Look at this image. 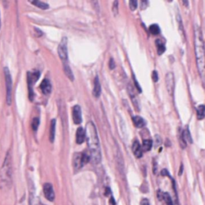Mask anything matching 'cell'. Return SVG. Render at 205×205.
I'll list each match as a JSON object with an SVG mask.
<instances>
[{
	"mask_svg": "<svg viewBox=\"0 0 205 205\" xmlns=\"http://www.w3.org/2000/svg\"><path fill=\"white\" fill-rule=\"evenodd\" d=\"M85 140V129L83 127H79L76 131V142L77 144H81Z\"/></svg>",
	"mask_w": 205,
	"mask_h": 205,
	"instance_id": "7c38bea8",
	"label": "cell"
},
{
	"mask_svg": "<svg viewBox=\"0 0 205 205\" xmlns=\"http://www.w3.org/2000/svg\"><path fill=\"white\" fill-rule=\"evenodd\" d=\"M182 171H183V166L181 165V166H180V170H179V175H181V173H182Z\"/></svg>",
	"mask_w": 205,
	"mask_h": 205,
	"instance_id": "ab89813d",
	"label": "cell"
},
{
	"mask_svg": "<svg viewBox=\"0 0 205 205\" xmlns=\"http://www.w3.org/2000/svg\"><path fill=\"white\" fill-rule=\"evenodd\" d=\"M30 205H43V204L40 202L38 198H35L34 195L32 194V196L30 197Z\"/></svg>",
	"mask_w": 205,
	"mask_h": 205,
	"instance_id": "f1b7e54d",
	"label": "cell"
},
{
	"mask_svg": "<svg viewBox=\"0 0 205 205\" xmlns=\"http://www.w3.org/2000/svg\"><path fill=\"white\" fill-rule=\"evenodd\" d=\"M63 71H64L65 75L68 77V78L71 80V81H73L74 80V76H73V73H72V70L71 68H70V66L68 64V62L66 63H63Z\"/></svg>",
	"mask_w": 205,
	"mask_h": 205,
	"instance_id": "2e32d148",
	"label": "cell"
},
{
	"mask_svg": "<svg viewBox=\"0 0 205 205\" xmlns=\"http://www.w3.org/2000/svg\"><path fill=\"white\" fill-rule=\"evenodd\" d=\"M152 140L151 139H145L143 140V143H142V148L144 151H149L151 148H152Z\"/></svg>",
	"mask_w": 205,
	"mask_h": 205,
	"instance_id": "7402d4cb",
	"label": "cell"
},
{
	"mask_svg": "<svg viewBox=\"0 0 205 205\" xmlns=\"http://www.w3.org/2000/svg\"><path fill=\"white\" fill-rule=\"evenodd\" d=\"M117 160H116V163H117V168L119 169V171L121 173H123V168H124V164H123V160H122V156H121V154H120V152H119V149L117 148Z\"/></svg>",
	"mask_w": 205,
	"mask_h": 205,
	"instance_id": "d6986e66",
	"label": "cell"
},
{
	"mask_svg": "<svg viewBox=\"0 0 205 205\" xmlns=\"http://www.w3.org/2000/svg\"><path fill=\"white\" fill-rule=\"evenodd\" d=\"M12 185V161L10 153L6 154L0 169V189L8 190Z\"/></svg>",
	"mask_w": 205,
	"mask_h": 205,
	"instance_id": "3957f363",
	"label": "cell"
},
{
	"mask_svg": "<svg viewBox=\"0 0 205 205\" xmlns=\"http://www.w3.org/2000/svg\"><path fill=\"white\" fill-rule=\"evenodd\" d=\"M113 14L114 15H117V13H118V1H114L113 2Z\"/></svg>",
	"mask_w": 205,
	"mask_h": 205,
	"instance_id": "1f68e13d",
	"label": "cell"
},
{
	"mask_svg": "<svg viewBox=\"0 0 205 205\" xmlns=\"http://www.w3.org/2000/svg\"><path fill=\"white\" fill-rule=\"evenodd\" d=\"M82 161H81V154L75 153L73 156V167H74V171H78L80 168L82 167Z\"/></svg>",
	"mask_w": 205,
	"mask_h": 205,
	"instance_id": "8fae6325",
	"label": "cell"
},
{
	"mask_svg": "<svg viewBox=\"0 0 205 205\" xmlns=\"http://www.w3.org/2000/svg\"><path fill=\"white\" fill-rule=\"evenodd\" d=\"M153 164H154V168H153V173L154 174H156V162L154 161L153 162Z\"/></svg>",
	"mask_w": 205,
	"mask_h": 205,
	"instance_id": "f35d334b",
	"label": "cell"
},
{
	"mask_svg": "<svg viewBox=\"0 0 205 205\" xmlns=\"http://www.w3.org/2000/svg\"><path fill=\"white\" fill-rule=\"evenodd\" d=\"M194 48H195V55L197 60V67L199 70L201 78L203 79L204 73V43L202 38V33L199 26H194Z\"/></svg>",
	"mask_w": 205,
	"mask_h": 205,
	"instance_id": "7a4b0ae2",
	"label": "cell"
},
{
	"mask_svg": "<svg viewBox=\"0 0 205 205\" xmlns=\"http://www.w3.org/2000/svg\"><path fill=\"white\" fill-rule=\"evenodd\" d=\"M149 31H150L151 34L157 35V34H159V33H160V28H159V26L157 24H152L149 27Z\"/></svg>",
	"mask_w": 205,
	"mask_h": 205,
	"instance_id": "d4e9b609",
	"label": "cell"
},
{
	"mask_svg": "<svg viewBox=\"0 0 205 205\" xmlns=\"http://www.w3.org/2000/svg\"><path fill=\"white\" fill-rule=\"evenodd\" d=\"M55 129H56V120L52 119L50 123V133H49V139L50 142H53L55 138Z\"/></svg>",
	"mask_w": 205,
	"mask_h": 205,
	"instance_id": "e0dca14e",
	"label": "cell"
},
{
	"mask_svg": "<svg viewBox=\"0 0 205 205\" xmlns=\"http://www.w3.org/2000/svg\"><path fill=\"white\" fill-rule=\"evenodd\" d=\"M38 126H39V118H36V117H35V118H33L32 123H31V127H32L33 131L37 130Z\"/></svg>",
	"mask_w": 205,
	"mask_h": 205,
	"instance_id": "83f0119b",
	"label": "cell"
},
{
	"mask_svg": "<svg viewBox=\"0 0 205 205\" xmlns=\"http://www.w3.org/2000/svg\"><path fill=\"white\" fill-rule=\"evenodd\" d=\"M152 79L154 82L158 81V74H157V71H153L152 72Z\"/></svg>",
	"mask_w": 205,
	"mask_h": 205,
	"instance_id": "836d02e7",
	"label": "cell"
},
{
	"mask_svg": "<svg viewBox=\"0 0 205 205\" xmlns=\"http://www.w3.org/2000/svg\"><path fill=\"white\" fill-rule=\"evenodd\" d=\"M31 3L33 5H35V6H37L38 8H40V9H43V10H45V9H48L49 8V5L47 4V3H45V2H42V1H39V0H34V1H31Z\"/></svg>",
	"mask_w": 205,
	"mask_h": 205,
	"instance_id": "ffe728a7",
	"label": "cell"
},
{
	"mask_svg": "<svg viewBox=\"0 0 205 205\" xmlns=\"http://www.w3.org/2000/svg\"><path fill=\"white\" fill-rule=\"evenodd\" d=\"M148 1H141L140 3V6H141V9H146V7L148 6Z\"/></svg>",
	"mask_w": 205,
	"mask_h": 205,
	"instance_id": "e575fe53",
	"label": "cell"
},
{
	"mask_svg": "<svg viewBox=\"0 0 205 205\" xmlns=\"http://www.w3.org/2000/svg\"><path fill=\"white\" fill-rule=\"evenodd\" d=\"M109 68L110 69H114V68H115V63H114V60L112 58L110 59V61H109Z\"/></svg>",
	"mask_w": 205,
	"mask_h": 205,
	"instance_id": "d590c367",
	"label": "cell"
},
{
	"mask_svg": "<svg viewBox=\"0 0 205 205\" xmlns=\"http://www.w3.org/2000/svg\"><path fill=\"white\" fill-rule=\"evenodd\" d=\"M129 6L131 10H135L137 8V1L136 0H130L129 1Z\"/></svg>",
	"mask_w": 205,
	"mask_h": 205,
	"instance_id": "4dcf8cb0",
	"label": "cell"
},
{
	"mask_svg": "<svg viewBox=\"0 0 205 205\" xmlns=\"http://www.w3.org/2000/svg\"><path fill=\"white\" fill-rule=\"evenodd\" d=\"M132 120H133L134 125H135L136 127H138V128H142V127H144L146 125L145 120L140 116H133Z\"/></svg>",
	"mask_w": 205,
	"mask_h": 205,
	"instance_id": "9a60e30c",
	"label": "cell"
},
{
	"mask_svg": "<svg viewBox=\"0 0 205 205\" xmlns=\"http://www.w3.org/2000/svg\"><path fill=\"white\" fill-rule=\"evenodd\" d=\"M4 76H5V86H6V102L8 105L12 101V77L10 74L8 67H4Z\"/></svg>",
	"mask_w": 205,
	"mask_h": 205,
	"instance_id": "5b68a950",
	"label": "cell"
},
{
	"mask_svg": "<svg viewBox=\"0 0 205 205\" xmlns=\"http://www.w3.org/2000/svg\"><path fill=\"white\" fill-rule=\"evenodd\" d=\"M85 136L87 137V143H88L89 148V155L90 160L94 164H98L101 161V149H100V144L98 135H97L96 127L93 122H88L85 130Z\"/></svg>",
	"mask_w": 205,
	"mask_h": 205,
	"instance_id": "6da1fadb",
	"label": "cell"
},
{
	"mask_svg": "<svg viewBox=\"0 0 205 205\" xmlns=\"http://www.w3.org/2000/svg\"><path fill=\"white\" fill-rule=\"evenodd\" d=\"M93 95L98 98L101 94V84L99 82L98 77H95V80H94V86H93Z\"/></svg>",
	"mask_w": 205,
	"mask_h": 205,
	"instance_id": "4fadbf2b",
	"label": "cell"
},
{
	"mask_svg": "<svg viewBox=\"0 0 205 205\" xmlns=\"http://www.w3.org/2000/svg\"><path fill=\"white\" fill-rule=\"evenodd\" d=\"M182 136H183L184 141H185L186 143L187 142H189V143L192 142V139H191V136H190V132H189V130H188L187 128L182 132Z\"/></svg>",
	"mask_w": 205,
	"mask_h": 205,
	"instance_id": "cb8c5ba5",
	"label": "cell"
},
{
	"mask_svg": "<svg viewBox=\"0 0 205 205\" xmlns=\"http://www.w3.org/2000/svg\"><path fill=\"white\" fill-rule=\"evenodd\" d=\"M132 78H133V82H134V84H135V86H136V89L138 90V92H142V89H141V87L139 86V84H138V82H137V80L135 78V75H134V74H132Z\"/></svg>",
	"mask_w": 205,
	"mask_h": 205,
	"instance_id": "d6a6232c",
	"label": "cell"
},
{
	"mask_svg": "<svg viewBox=\"0 0 205 205\" xmlns=\"http://www.w3.org/2000/svg\"><path fill=\"white\" fill-rule=\"evenodd\" d=\"M110 201H111V205H115V201H114L113 197H111V199H110Z\"/></svg>",
	"mask_w": 205,
	"mask_h": 205,
	"instance_id": "60d3db41",
	"label": "cell"
},
{
	"mask_svg": "<svg viewBox=\"0 0 205 205\" xmlns=\"http://www.w3.org/2000/svg\"><path fill=\"white\" fill-rule=\"evenodd\" d=\"M72 117L74 120L75 124H80L82 122V114H81V108L79 105L73 106L72 108Z\"/></svg>",
	"mask_w": 205,
	"mask_h": 205,
	"instance_id": "ba28073f",
	"label": "cell"
},
{
	"mask_svg": "<svg viewBox=\"0 0 205 205\" xmlns=\"http://www.w3.org/2000/svg\"><path fill=\"white\" fill-rule=\"evenodd\" d=\"M90 160V155L88 152H84L81 154V161H82V164H86L88 163Z\"/></svg>",
	"mask_w": 205,
	"mask_h": 205,
	"instance_id": "4316f807",
	"label": "cell"
},
{
	"mask_svg": "<svg viewBox=\"0 0 205 205\" xmlns=\"http://www.w3.org/2000/svg\"><path fill=\"white\" fill-rule=\"evenodd\" d=\"M132 88L133 87L130 85V84H128V93L130 95V98H131V101L133 102L134 106H135L136 110H139V106H138V102H137V99H136V96L135 94H134V92H132Z\"/></svg>",
	"mask_w": 205,
	"mask_h": 205,
	"instance_id": "ac0fdd59",
	"label": "cell"
},
{
	"mask_svg": "<svg viewBox=\"0 0 205 205\" xmlns=\"http://www.w3.org/2000/svg\"><path fill=\"white\" fill-rule=\"evenodd\" d=\"M156 46H157V52H158V54L161 55L162 53L165 51V45L163 44V42L161 41L160 39H157L156 40Z\"/></svg>",
	"mask_w": 205,
	"mask_h": 205,
	"instance_id": "44dd1931",
	"label": "cell"
},
{
	"mask_svg": "<svg viewBox=\"0 0 205 205\" xmlns=\"http://www.w3.org/2000/svg\"><path fill=\"white\" fill-rule=\"evenodd\" d=\"M0 26H1V20H0Z\"/></svg>",
	"mask_w": 205,
	"mask_h": 205,
	"instance_id": "b9f144b4",
	"label": "cell"
},
{
	"mask_svg": "<svg viewBox=\"0 0 205 205\" xmlns=\"http://www.w3.org/2000/svg\"><path fill=\"white\" fill-rule=\"evenodd\" d=\"M43 193L47 200L49 201H54L55 199V193L53 190V187L50 183H45L43 185Z\"/></svg>",
	"mask_w": 205,
	"mask_h": 205,
	"instance_id": "52a82bcc",
	"label": "cell"
},
{
	"mask_svg": "<svg viewBox=\"0 0 205 205\" xmlns=\"http://www.w3.org/2000/svg\"><path fill=\"white\" fill-rule=\"evenodd\" d=\"M58 55L63 63L68 62V53H67V40L64 37L58 46Z\"/></svg>",
	"mask_w": 205,
	"mask_h": 205,
	"instance_id": "8992f818",
	"label": "cell"
},
{
	"mask_svg": "<svg viewBox=\"0 0 205 205\" xmlns=\"http://www.w3.org/2000/svg\"><path fill=\"white\" fill-rule=\"evenodd\" d=\"M177 22H178V25H179V30H180V33L182 34L183 40H185V35H184V29H183V25H182V20H181L179 15H177Z\"/></svg>",
	"mask_w": 205,
	"mask_h": 205,
	"instance_id": "484cf974",
	"label": "cell"
},
{
	"mask_svg": "<svg viewBox=\"0 0 205 205\" xmlns=\"http://www.w3.org/2000/svg\"><path fill=\"white\" fill-rule=\"evenodd\" d=\"M132 151H133V154L135 155V157H137V158H141V157H142V150H141V146L137 140H135L133 142Z\"/></svg>",
	"mask_w": 205,
	"mask_h": 205,
	"instance_id": "5bb4252c",
	"label": "cell"
},
{
	"mask_svg": "<svg viewBox=\"0 0 205 205\" xmlns=\"http://www.w3.org/2000/svg\"><path fill=\"white\" fill-rule=\"evenodd\" d=\"M40 90H41L42 93L45 94V95L50 94V92H51L52 90V85L48 79H44L41 82V84H40Z\"/></svg>",
	"mask_w": 205,
	"mask_h": 205,
	"instance_id": "30bf717a",
	"label": "cell"
},
{
	"mask_svg": "<svg viewBox=\"0 0 205 205\" xmlns=\"http://www.w3.org/2000/svg\"><path fill=\"white\" fill-rule=\"evenodd\" d=\"M166 88H167V91L169 92L170 95H172L173 94V89H174V75L173 73H167L166 75Z\"/></svg>",
	"mask_w": 205,
	"mask_h": 205,
	"instance_id": "9c48e42d",
	"label": "cell"
},
{
	"mask_svg": "<svg viewBox=\"0 0 205 205\" xmlns=\"http://www.w3.org/2000/svg\"><path fill=\"white\" fill-rule=\"evenodd\" d=\"M197 118L199 120H202L204 118V105L203 104H201L197 107Z\"/></svg>",
	"mask_w": 205,
	"mask_h": 205,
	"instance_id": "603a6c76",
	"label": "cell"
},
{
	"mask_svg": "<svg viewBox=\"0 0 205 205\" xmlns=\"http://www.w3.org/2000/svg\"><path fill=\"white\" fill-rule=\"evenodd\" d=\"M161 174H162L163 176H169V174H168V172H167V170H162L161 171Z\"/></svg>",
	"mask_w": 205,
	"mask_h": 205,
	"instance_id": "74e56055",
	"label": "cell"
},
{
	"mask_svg": "<svg viewBox=\"0 0 205 205\" xmlns=\"http://www.w3.org/2000/svg\"><path fill=\"white\" fill-rule=\"evenodd\" d=\"M140 204H141V205H150V204H149V201L147 200L146 198H143V199L141 200Z\"/></svg>",
	"mask_w": 205,
	"mask_h": 205,
	"instance_id": "8d00e7d4",
	"label": "cell"
},
{
	"mask_svg": "<svg viewBox=\"0 0 205 205\" xmlns=\"http://www.w3.org/2000/svg\"><path fill=\"white\" fill-rule=\"evenodd\" d=\"M163 198H164V200H165V202L167 203V205H173V201H172V199H171V197L168 193L164 192L163 193Z\"/></svg>",
	"mask_w": 205,
	"mask_h": 205,
	"instance_id": "f546056e",
	"label": "cell"
},
{
	"mask_svg": "<svg viewBox=\"0 0 205 205\" xmlns=\"http://www.w3.org/2000/svg\"><path fill=\"white\" fill-rule=\"evenodd\" d=\"M40 77V72L38 70H32V71L27 72V84H28V95L29 99L33 100L34 97V92H33V85L37 81V79Z\"/></svg>",
	"mask_w": 205,
	"mask_h": 205,
	"instance_id": "277c9868",
	"label": "cell"
}]
</instances>
